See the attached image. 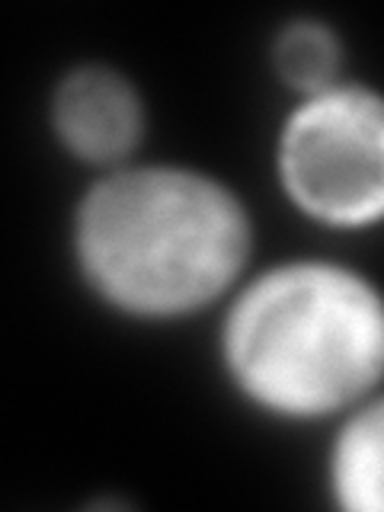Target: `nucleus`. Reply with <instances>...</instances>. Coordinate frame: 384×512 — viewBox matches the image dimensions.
Here are the masks:
<instances>
[{
  "label": "nucleus",
  "instance_id": "f257e3e1",
  "mask_svg": "<svg viewBox=\"0 0 384 512\" xmlns=\"http://www.w3.org/2000/svg\"><path fill=\"white\" fill-rule=\"evenodd\" d=\"M253 247L244 202L215 176L186 167H125L77 208L74 250L106 304L144 320H173L218 301Z\"/></svg>",
  "mask_w": 384,
  "mask_h": 512
},
{
  "label": "nucleus",
  "instance_id": "f03ea898",
  "mask_svg": "<svg viewBox=\"0 0 384 512\" xmlns=\"http://www.w3.org/2000/svg\"><path fill=\"white\" fill-rule=\"evenodd\" d=\"M224 362L256 407L285 420L349 410L375 391L384 368L381 298L346 266H276L231 304Z\"/></svg>",
  "mask_w": 384,
  "mask_h": 512
},
{
  "label": "nucleus",
  "instance_id": "7ed1b4c3",
  "mask_svg": "<svg viewBox=\"0 0 384 512\" xmlns=\"http://www.w3.org/2000/svg\"><path fill=\"white\" fill-rule=\"evenodd\" d=\"M282 186L304 215L333 228H365L384 208L381 96L336 84L304 96L279 141Z\"/></svg>",
  "mask_w": 384,
  "mask_h": 512
},
{
  "label": "nucleus",
  "instance_id": "20e7f679",
  "mask_svg": "<svg viewBox=\"0 0 384 512\" xmlns=\"http://www.w3.org/2000/svg\"><path fill=\"white\" fill-rule=\"evenodd\" d=\"M52 125L58 141L84 164H122L141 144L144 103L125 74L84 64L58 80Z\"/></svg>",
  "mask_w": 384,
  "mask_h": 512
},
{
  "label": "nucleus",
  "instance_id": "39448f33",
  "mask_svg": "<svg viewBox=\"0 0 384 512\" xmlns=\"http://www.w3.org/2000/svg\"><path fill=\"white\" fill-rule=\"evenodd\" d=\"M381 439V400H362L333 445V493L346 512H381Z\"/></svg>",
  "mask_w": 384,
  "mask_h": 512
},
{
  "label": "nucleus",
  "instance_id": "423d86ee",
  "mask_svg": "<svg viewBox=\"0 0 384 512\" xmlns=\"http://www.w3.org/2000/svg\"><path fill=\"white\" fill-rule=\"evenodd\" d=\"M272 64L282 84L292 90L314 96L340 84L343 45L340 36L317 20H295L279 29L272 45Z\"/></svg>",
  "mask_w": 384,
  "mask_h": 512
}]
</instances>
